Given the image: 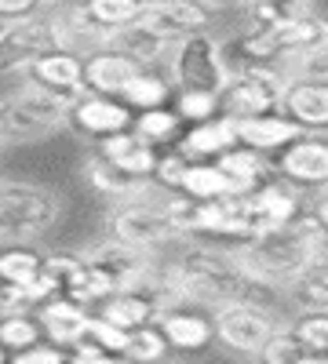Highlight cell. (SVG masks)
I'll return each instance as SVG.
<instances>
[{"instance_id":"cell-22","label":"cell","mask_w":328,"mask_h":364,"mask_svg":"<svg viewBox=\"0 0 328 364\" xmlns=\"http://www.w3.org/2000/svg\"><path fill=\"white\" fill-rule=\"evenodd\" d=\"M99 154L113 164V168H121L135 178H150L154 168H157V146L154 142H146L139 132H113V135H102L99 139Z\"/></svg>"},{"instance_id":"cell-26","label":"cell","mask_w":328,"mask_h":364,"mask_svg":"<svg viewBox=\"0 0 328 364\" xmlns=\"http://www.w3.org/2000/svg\"><path fill=\"white\" fill-rule=\"evenodd\" d=\"M110 44H113L117 51H125L128 58H135L139 66H157V63H164V55H168V41L157 33V29L146 26L142 18L132 22V26L113 29Z\"/></svg>"},{"instance_id":"cell-32","label":"cell","mask_w":328,"mask_h":364,"mask_svg":"<svg viewBox=\"0 0 328 364\" xmlns=\"http://www.w3.org/2000/svg\"><path fill=\"white\" fill-rule=\"evenodd\" d=\"M255 357L270 360V364H324V360H328V357H321V353L307 350V346H303V343H300V339H295L292 331L285 328V321L277 324L274 336L263 343V350H259Z\"/></svg>"},{"instance_id":"cell-7","label":"cell","mask_w":328,"mask_h":364,"mask_svg":"<svg viewBox=\"0 0 328 364\" xmlns=\"http://www.w3.org/2000/svg\"><path fill=\"white\" fill-rule=\"evenodd\" d=\"M285 80L288 77L277 66H259V70H248V73H237L219 91V113H226L233 120L259 117V113H274Z\"/></svg>"},{"instance_id":"cell-13","label":"cell","mask_w":328,"mask_h":364,"mask_svg":"<svg viewBox=\"0 0 328 364\" xmlns=\"http://www.w3.org/2000/svg\"><path fill=\"white\" fill-rule=\"evenodd\" d=\"M80 255H84L88 266H95L102 277L113 284V291L139 284L146 273L157 266V255L139 252V248L125 245V240H117V237H110V233H106V240H99V245H92V248L80 252Z\"/></svg>"},{"instance_id":"cell-3","label":"cell","mask_w":328,"mask_h":364,"mask_svg":"<svg viewBox=\"0 0 328 364\" xmlns=\"http://www.w3.org/2000/svg\"><path fill=\"white\" fill-rule=\"evenodd\" d=\"M63 219V197L41 182L0 178V245H33Z\"/></svg>"},{"instance_id":"cell-11","label":"cell","mask_w":328,"mask_h":364,"mask_svg":"<svg viewBox=\"0 0 328 364\" xmlns=\"http://www.w3.org/2000/svg\"><path fill=\"white\" fill-rule=\"evenodd\" d=\"M55 48V33H51V18L48 11H33L0 26V77L22 70L33 55Z\"/></svg>"},{"instance_id":"cell-10","label":"cell","mask_w":328,"mask_h":364,"mask_svg":"<svg viewBox=\"0 0 328 364\" xmlns=\"http://www.w3.org/2000/svg\"><path fill=\"white\" fill-rule=\"evenodd\" d=\"M274 171L300 190L324 186L328 178V142L321 132H300L292 142H285L274 157Z\"/></svg>"},{"instance_id":"cell-24","label":"cell","mask_w":328,"mask_h":364,"mask_svg":"<svg viewBox=\"0 0 328 364\" xmlns=\"http://www.w3.org/2000/svg\"><path fill=\"white\" fill-rule=\"evenodd\" d=\"M233 124H237V142L259 149V154H277L285 142H292L295 135L303 132L295 120H288L277 109L274 113H259V117H241V120H233Z\"/></svg>"},{"instance_id":"cell-37","label":"cell","mask_w":328,"mask_h":364,"mask_svg":"<svg viewBox=\"0 0 328 364\" xmlns=\"http://www.w3.org/2000/svg\"><path fill=\"white\" fill-rule=\"evenodd\" d=\"M171 99H175V113L179 120H204V117H212L219 113V95L216 91H197V87H171Z\"/></svg>"},{"instance_id":"cell-43","label":"cell","mask_w":328,"mask_h":364,"mask_svg":"<svg viewBox=\"0 0 328 364\" xmlns=\"http://www.w3.org/2000/svg\"><path fill=\"white\" fill-rule=\"evenodd\" d=\"M44 8H70V4H84V0H41Z\"/></svg>"},{"instance_id":"cell-44","label":"cell","mask_w":328,"mask_h":364,"mask_svg":"<svg viewBox=\"0 0 328 364\" xmlns=\"http://www.w3.org/2000/svg\"><path fill=\"white\" fill-rule=\"evenodd\" d=\"M146 4H157V0H142V8H146Z\"/></svg>"},{"instance_id":"cell-19","label":"cell","mask_w":328,"mask_h":364,"mask_svg":"<svg viewBox=\"0 0 328 364\" xmlns=\"http://www.w3.org/2000/svg\"><path fill=\"white\" fill-rule=\"evenodd\" d=\"M237 142V124L226 113H212L204 120H194L186 132H179V139L171 142L186 161H216L223 149H230Z\"/></svg>"},{"instance_id":"cell-45","label":"cell","mask_w":328,"mask_h":364,"mask_svg":"<svg viewBox=\"0 0 328 364\" xmlns=\"http://www.w3.org/2000/svg\"><path fill=\"white\" fill-rule=\"evenodd\" d=\"M0 364H4V350H0Z\"/></svg>"},{"instance_id":"cell-27","label":"cell","mask_w":328,"mask_h":364,"mask_svg":"<svg viewBox=\"0 0 328 364\" xmlns=\"http://www.w3.org/2000/svg\"><path fill=\"white\" fill-rule=\"evenodd\" d=\"M179 193H186L194 200H216V197H226L237 190L216 161H186L183 178H179Z\"/></svg>"},{"instance_id":"cell-42","label":"cell","mask_w":328,"mask_h":364,"mask_svg":"<svg viewBox=\"0 0 328 364\" xmlns=\"http://www.w3.org/2000/svg\"><path fill=\"white\" fill-rule=\"evenodd\" d=\"M208 4H212V8H245L248 0H208Z\"/></svg>"},{"instance_id":"cell-23","label":"cell","mask_w":328,"mask_h":364,"mask_svg":"<svg viewBox=\"0 0 328 364\" xmlns=\"http://www.w3.org/2000/svg\"><path fill=\"white\" fill-rule=\"evenodd\" d=\"M80 178L92 186L99 197H106L110 204L113 200H128V197H139V193H150L154 190V178H135L121 168H113L102 154H92L84 157V168H80Z\"/></svg>"},{"instance_id":"cell-2","label":"cell","mask_w":328,"mask_h":364,"mask_svg":"<svg viewBox=\"0 0 328 364\" xmlns=\"http://www.w3.org/2000/svg\"><path fill=\"white\" fill-rule=\"evenodd\" d=\"M230 248H233L237 262L245 266V273H252L259 281H270L277 288H285L314 259H324V245L303 237L295 226H274L263 233H248Z\"/></svg>"},{"instance_id":"cell-41","label":"cell","mask_w":328,"mask_h":364,"mask_svg":"<svg viewBox=\"0 0 328 364\" xmlns=\"http://www.w3.org/2000/svg\"><path fill=\"white\" fill-rule=\"evenodd\" d=\"M44 4L41 0H0V22H11V18H22V15H33L41 11Z\"/></svg>"},{"instance_id":"cell-14","label":"cell","mask_w":328,"mask_h":364,"mask_svg":"<svg viewBox=\"0 0 328 364\" xmlns=\"http://www.w3.org/2000/svg\"><path fill=\"white\" fill-rule=\"evenodd\" d=\"M216 11L219 8H212L208 0H157V4L142 8V22L150 29H157V33L171 44L179 37L212 29L216 26Z\"/></svg>"},{"instance_id":"cell-12","label":"cell","mask_w":328,"mask_h":364,"mask_svg":"<svg viewBox=\"0 0 328 364\" xmlns=\"http://www.w3.org/2000/svg\"><path fill=\"white\" fill-rule=\"evenodd\" d=\"M22 70H26L29 87L48 91V95L63 99L66 106L88 91L84 80H80V55H73V51H66V48H48V51H41V55L29 58Z\"/></svg>"},{"instance_id":"cell-5","label":"cell","mask_w":328,"mask_h":364,"mask_svg":"<svg viewBox=\"0 0 328 364\" xmlns=\"http://www.w3.org/2000/svg\"><path fill=\"white\" fill-rule=\"evenodd\" d=\"M66 124V102L48 91L26 87L18 95L0 99V149L44 142Z\"/></svg>"},{"instance_id":"cell-20","label":"cell","mask_w":328,"mask_h":364,"mask_svg":"<svg viewBox=\"0 0 328 364\" xmlns=\"http://www.w3.org/2000/svg\"><path fill=\"white\" fill-rule=\"evenodd\" d=\"M48 18H51L55 48H66V51H73V55H88V51L110 44V33L84 11V4L48 8Z\"/></svg>"},{"instance_id":"cell-1","label":"cell","mask_w":328,"mask_h":364,"mask_svg":"<svg viewBox=\"0 0 328 364\" xmlns=\"http://www.w3.org/2000/svg\"><path fill=\"white\" fill-rule=\"evenodd\" d=\"M164 273L179 299L197 302V306H226V302H241L248 273L237 262L230 245L219 240H183L171 262H164Z\"/></svg>"},{"instance_id":"cell-30","label":"cell","mask_w":328,"mask_h":364,"mask_svg":"<svg viewBox=\"0 0 328 364\" xmlns=\"http://www.w3.org/2000/svg\"><path fill=\"white\" fill-rule=\"evenodd\" d=\"M41 252L33 245H0V284L4 288H26L41 273Z\"/></svg>"},{"instance_id":"cell-35","label":"cell","mask_w":328,"mask_h":364,"mask_svg":"<svg viewBox=\"0 0 328 364\" xmlns=\"http://www.w3.org/2000/svg\"><path fill=\"white\" fill-rule=\"evenodd\" d=\"M168 353V343L157 331V324H139V328H128L125 336V346H121V357L125 360H135V364H146V360H161Z\"/></svg>"},{"instance_id":"cell-18","label":"cell","mask_w":328,"mask_h":364,"mask_svg":"<svg viewBox=\"0 0 328 364\" xmlns=\"http://www.w3.org/2000/svg\"><path fill=\"white\" fill-rule=\"evenodd\" d=\"M142 66L135 58H128L125 51H117L113 44H102L95 51L80 55V80L88 91L95 95H121V87L139 73Z\"/></svg>"},{"instance_id":"cell-15","label":"cell","mask_w":328,"mask_h":364,"mask_svg":"<svg viewBox=\"0 0 328 364\" xmlns=\"http://www.w3.org/2000/svg\"><path fill=\"white\" fill-rule=\"evenodd\" d=\"M132 117H135L132 106H125L117 95H95V91H84L80 99H73L66 106V124H73L88 139L125 132V128H132Z\"/></svg>"},{"instance_id":"cell-40","label":"cell","mask_w":328,"mask_h":364,"mask_svg":"<svg viewBox=\"0 0 328 364\" xmlns=\"http://www.w3.org/2000/svg\"><path fill=\"white\" fill-rule=\"evenodd\" d=\"M11 360H15V364H63V360H66V350L55 346V343L37 339V343H29L26 350H15Z\"/></svg>"},{"instance_id":"cell-29","label":"cell","mask_w":328,"mask_h":364,"mask_svg":"<svg viewBox=\"0 0 328 364\" xmlns=\"http://www.w3.org/2000/svg\"><path fill=\"white\" fill-rule=\"evenodd\" d=\"M121 99L132 109H150V106H164L171 99V80L164 73H154L150 66H142L125 87H121Z\"/></svg>"},{"instance_id":"cell-31","label":"cell","mask_w":328,"mask_h":364,"mask_svg":"<svg viewBox=\"0 0 328 364\" xmlns=\"http://www.w3.org/2000/svg\"><path fill=\"white\" fill-rule=\"evenodd\" d=\"M132 132H139L154 146H171L179 139V132H183V120H179V113L168 109V106H150V109H139L132 117Z\"/></svg>"},{"instance_id":"cell-38","label":"cell","mask_w":328,"mask_h":364,"mask_svg":"<svg viewBox=\"0 0 328 364\" xmlns=\"http://www.w3.org/2000/svg\"><path fill=\"white\" fill-rule=\"evenodd\" d=\"M84 336H92L95 343H102L113 357H121V346H125V336L128 331L125 328H117L113 321L99 317V314H88V328H84Z\"/></svg>"},{"instance_id":"cell-16","label":"cell","mask_w":328,"mask_h":364,"mask_svg":"<svg viewBox=\"0 0 328 364\" xmlns=\"http://www.w3.org/2000/svg\"><path fill=\"white\" fill-rule=\"evenodd\" d=\"M157 331L164 336L168 350H183V353H194V350H204L208 343L216 339L212 331V317L204 310H197V302H186L179 299L171 306H164L157 317H154Z\"/></svg>"},{"instance_id":"cell-33","label":"cell","mask_w":328,"mask_h":364,"mask_svg":"<svg viewBox=\"0 0 328 364\" xmlns=\"http://www.w3.org/2000/svg\"><path fill=\"white\" fill-rule=\"evenodd\" d=\"M44 339L41 336V324L29 310H0V350L4 353H15V350H26L29 343Z\"/></svg>"},{"instance_id":"cell-34","label":"cell","mask_w":328,"mask_h":364,"mask_svg":"<svg viewBox=\"0 0 328 364\" xmlns=\"http://www.w3.org/2000/svg\"><path fill=\"white\" fill-rule=\"evenodd\" d=\"M285 328L307 350L328 357V310H295V317L285 321Z\"/></svg>"},{"instance_id":"cell-21","label":"cell","mask_w":328,"mask_h":364,"mask_svg":"<svg viewBox=\"0 0 328 364\" xmlns=\"http://www.w3.org/2000/svg\"><path fill=\"white\" fill-rule=\"evenodd\" d=\"M88 314L92 310H84V306H77L73 299H66V295H48L41 306H37V324H41V336L48 339V343H55V346H70V343H77L80 336H84V328H88Z\"/></svg>"},{"instance_id":"cell-4","label":"cell","mask_w":328,"mask_h":364,"mask_svg":"<svg viewBox=\"0 0 328 364\" xmlns=\"http://www.w3.org/2000/svg\"><path fill=\"white\" fill-rule=\"evenodd\" d=\"M106 230H110V237L125 240V245H132L139 252H150V255H164L168 248H179L183 240H190L171 226V219L164 215V204L154 193L113 200Z\"/></svg>"},{"instance_id":"cell-8","label":"cell","mask_w":328,"mask_h":364,"mask_svg":"<svg viewBox=\"0 0 328 364\" xmlns=\"http://www.w3.org/2000/svg\"><path fill=\"white\" fill-rule=\"evenodd\" d=\"M281 317L270 314V310H259V306H248V302H226V306L216 310L212 317V331L216 339L233 350V353H245V357H255L263 350V343L277 331Z\"/></svg>"},{"instance_id":"cell-28","label":"cell","mask_w":328,"mask_h":364,"mask_svg":"<svg viewBox=\"0 0 328 364\" xmlns=\"http://www.w3.org/2000/svg\"><path fill=\"white\" fill-rule=\"evenodd\" d=\"M285 299L292 302L288 310H328V277L324 259H314L307 269H300L285 284Z\"/></svg>"},{"instance_id":"cell-25","label":"cell","mask_w":328,"mask_h":364,"mask_svg":"<svg viewBox=\"0 0 328 364\" xmlns=\"http://www.w3.org/2000/svg\"><path fill=\"white\" fill-rule=\"evenodd\" d=\"M216 164L230 175V182H233L237 193H248V190L263 186L270 175H277V171H274V161L266 157V154H259V149L245 146V142H233L230 149H223V154L216 157Z\"/></svg>"},{"instance_id":"cell-17","label":"cell","mask_w":328,"mask_h":364,"mask_svg":"<svg viewBox=\"0 0 328 364\" xmlns=\"http://www.w3.org/2000/svg\"><path fill=\"white\" fill-rule=\"evenodd\" d=\"M277 113L295 120L303 132L328 128V84L314 77H288L277 99Z\"/></svg>"},{"instance_id":"cell-39","label":"cell","mask_w":328,"mask_h":364,"mask_svg":"<svg viewBox=\"0 0 328 364\" xmlns=\"http://www.w3.org/2000/svg\"><path fill=\"white\" fill-rule=\"evenodd\" d=\"M183 168H186V157L183 154H179V149L171 146L168 149V154H161L157 157V168H154V182H161V190H179V178H183Z\"/></svg>"},{"instance_id":"cell-6","label":"cell","mask_w":328,"mask_h":364,"mask_svg":"<svg viewBox=\"0 0 328 364\" xmlns=\"http://www.w3.org/2000/svg\"><path fill=\"white\" fill-rule=\"evenodd\" d=\"M168 80L171 87H197V91H223V84L230 80L223 58H219V37L212 29H201V33L179 37L168 44Z\"/></svg>"},{"instance_id":"cell-9","label":"cell","mask_w":328,"mask_h":364,"mask_svg":"<svg viewBox=\"0 0 328 364\" xmlns=\"http://www.w3.org/2000/svg\"><path fill=\"white\" fill-rule=\"evenodd\" d=\"M300 204H303V190L281 175H270L263 186L245 193V226L248 233L288 226L295 219V211H300Z\"/></svg>"},{"instance_id":"cell-36","label":"cell","mask_w":328,"mask_h":364,"mask_svg":"<svg viewBox=\"0 0 328 364\" xmlns=\"http://www.w3.org/2000/svg\"><path fill=\"white\" fill-rule=\"evenodd\" d=\"M84 11L92 15L106 33L142 18V0H84Z\"/></svg>"}]
</instances>
